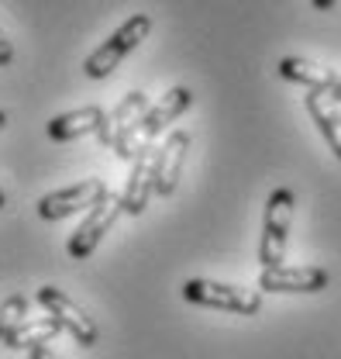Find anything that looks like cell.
I'll use <instances>...</instances> for the list:
<instances>
[{
    "instance_id": "cell-1",
    "label": "cell",
    "mask_w": 341,
    "mask_h": 359,
    "mask_svg": "<svg viewBox=\"0 0 341 359\" xmlns=\"http://www.w3.org/2000/svg\"><path fill=\"white\" fill-rule=\"evenodd\" d=\"M148 32H152V14H131L128 21H125L107 42L86 55L83 73L90 76V80H104V76H111V73L121 66V59H125L128 52H134L138 45L148 39Z\"/></svg>"
},
{
    "instance_id": "cell-2",
    "label": "cell",
    "mask_w": 341,
    "mask_h": 359,
    "mask_svg": "<svg viewBox=\"0 0 341 359\" xmlns=\"http://www.w3.org/2000/svg\"><path fill=\"white\" fill-rule=\"evenodd\" d=\"M290 222H293V190L276 187L269 194V204H265V224H262V242H258V263H262V269L283 266Z\"/></svg>"
},
{
    "instance_id": "cell-3",
    "label": "cell",
    "mask_w": 341,
    "mask_h": 359,
    "mask_svg": "<svg viewBox=\"0 0 341 359\" xmlns=\"http://www.w3.org/2000/svg\"><path fill=\"white\" fill-rule=\"evenodd\" d=\"M183 297H186L190 304L217 308V311H231V314H258L262 311V294H258V290L231 287V283H214V280H186V283H183Z\"/></svg>"
},
{
    "instance_id": "cell-4",
    "label": "cell",
    "mask_w": 341,
    "mask_h": 359,
    "mask_svg": "<svg viewBox=\"0 0 341 359\" xmlns=\"http://www.w3.org/2000/svg\"><path fill=\"white\" fill-rule=\"evenodd\" d=\"M35 301H39L45 311H48V318H55V321H59V328H62V332H69L83 349L97 346V325H93V318H90V314H86L83 308L69 297V294H62L59 287H42Z\"/></svg>"
},
{
    "instance_id": "cell-5",
    "label": "cell",
    "mask_w": 341,
    "mask_h": 359,
    "mask_svg": "<svg viewBox=\"0 0 341 359\" xmlns=\"http://www.w3.org/2000/svg\"><path fill=\"white\" fill-rule=\"evenodd\" d=\"M107 183L104 180H83V183H73V187H62V190H52L39 201V215L45 222H59V218H69L83 208H97L104 197H107Z\"/></svg>"
},
{
    "instance_id": "cell-6",
    "label": "cell",
    "mask_w": 341,
    "mask_h": 359,
    "mask_svg": "<svg viewBox=\"0 0 341 359\" xmlns=\"http://www.w3.org/2000/svg\"><path fill=\"white\" fill-rule=\"evenodd\" d=\"M118 215H121V197H114V194H107L97 208H90V215L83 218V224L69 235V256L73 259H86V256H93V249L104 242V235L114 228L118 222Z\"/></svg>"
},
{
    "instance_id": "cell-7",
    "label": "cell",
    "mask_w": 341,
    "mask_h": 359,
    "mask_svg": "<svg viewBox=\"0 0 341 359\" xmlns=\"http://www.w3.org/2000/svg\"><path fill=\"white\" fill-rule=\"evenodd\" d=\"M331 283V273L321 266H276L262 269L258 290L269 294H317Z\"/></svg>"
},
{
    "instance_id": "cell-8",
    "label": "cell",
    "mask_w": 341,
    "mask_h": 359,
    "mask_svg": "<svg viewBox=\"0 0 341 359\" xmlns=\"http://www.w3.org/2000/svg\"><path fill=\"white\" fill-rule=\"evenodd\" d=\"M155 152L159 149H145L134 163H131V177H128V187L121 194V211L138 218L145 208H148V194L155 190Z\"/></svg>"
},
{
    "instance_id": "cell-9",
    "label": "cell",
    "mask_w": 341,
    "mask_h": 359,
    "mask_svg": "<svg viewBox=\"0 0 341 359\" xmlns=\"http://www.w3.org/2000/svg\"><path fill=\"white\" fill-rule=\"evenodd\" d=\"M145 114H148V97L141 93V90H131L128 97L104 118V125H100V145L104 149H114V142L121 138L125 132H131V128H138L141 121H145Z\"/></svg>"
},
{
    "instance_id": "cell-10",
    "label": "cell",
    "mask_w": 341,
    "mask_h": 359,
    "mask_svg": "<svg viewBox=\"0 0 341 359\" xmlns=\"http://www.w3.org/2000/svg\"><path fill=\"white\" fill-rule=\"evenodd\" d=\"M186 152H190V135L186 132H172L166 138V145L155 152V194H162V197L176 194V183H179L183 163H186Z\"/></svg>"
},
{
    "instance_id": "cell-11",
    "label": "cell",
    "mask_w": 341,
    "mask_h": 359,
    "mask_svg": "<svg viewBox=\"0 0 341 359\" xmlns=\"http://www.w3.org/2000/svg\"><path fill=\"white\" fill-rule=\"evenodd\" d=\"M193 107V90L186 87H172L166 90V97L155 104V107H148V114H145V121H141V135L152 142L155 135L166 132V125H172L179 114H186Z\"/></svg>"
},
{
    "instance_id": "cell-12",
    "label": "cell",
    "mask_w": 341,
    "mask_h": 359,
    "mask_svg": "<svg viewBox=\"0 0 341 359\" xmlns=\"http://www.w3.org/2000/svg\"><path fill=\"white\" fill-rule=\"evenodd\" d=\"M307 111L314 118V125L321 128L324 142L331 145V152L341 159V111L338 100L328 90H307Z\"/></svg>"
},
{
    "instance_id": "cell-13",
    "label": "cell",
    "mask_w": 341,
    "mask_h": 359,
    "mask_svg": "<svg viewBox=\"0 0 341 359\" xmlns=\"http://www.w3.org/2000/svg\"><path fill=\"white\" fill-rule=\"evenodd\" d=\"M104 111L97 104H86L80 111H69V114H59L48 121V138L55 142H73V138H83V135H97L104 125Z\"/></svg>"
},
{
    "instance_id": "cell-14",
    "label": "cell",
    "mask_w": 341,
    "mask_h": 359,
    "mask_svg": "<svg viewBox=\"0 0 341 359\" xmlns=\"http://www.w3.org/2000/svg\"><path fill=\"white\" fill-rule=\"evenodd\" d=\"M279 76L283 80H290V83H303L307 90H331L338 87V73H331V69H324V66H317V62H310V59H300V55H286V59H279Z\"/></svg>"
},
{
    "instance_id": "cell-15",
    "label": "cell",
    "mask_w": 341,
    "mask_h": 359,
    "mask_svg": "<svg viewBox=\"0 0 341 359\" xmlns=\"http://www.w3.org/2000/svg\"><path fill=\"white\" fill-rule=\"evenodd\" d=\"M59 321L55 318H25L21 325H14L7 335H4V346L7 349H39V346H48L55 335H59Z\"/></svg>"
},
{
    "instance_id": "cell-16",
    "label": "cell",
    "mask_w": 341,
    "mask_h": 359,
    "mask_svg": "<svg viewBox=\"0 0 341 359\" xmlns=\"http://www.w3.org/2000/svg\"><path fill=\"white\" fill-rule=\"evenodd\" d=\"M25 318H28V297H25V294L7 297V301L0 304V342H4V335H7L14 325H21Z\"/></svg>"
},
{
    "instance_id": "cell-17",
    "label": "cell",
    "mask_w": 341,
    "mask_h": 359,
    "mask_svg": "<svg viewBox=\"0 0 341 359\" xmlns=\"http://www.w3.org/2000/svg\"><path fill=\"white\" fill-rule=\"evenodd\" d=\"M11 62H14V45L7 42V35L0 28V66H11Z\"/></svg>"
},
{
    "instance_id": "cell-18",
    "label": "cell",
    "mask_w": 341,
    "mask_h": 359,
    "mask_svg": "<svg viewBox=\"0 0 341 359\" xmlns=\"http://www.w3.org/2000/svg\"><path fill=\"white\" fill-rule=\"evenodd\" d=\"M28 359H59V356H55L48 346H39V349H32V353H28Z\"/></svg>"
},
{
    "instance_id": "cell-19",
    "label": "cell",
    "mask_w": 341,
    "mask_h": 359,
    "mask_svg": "<svg viewBox=\"0 0 341 359\" xmlns=\"http://www.w3.org/2000/svg\"><path fill=\"white\" fill-rule=\"evenodd\" d=\"M310 4H314L317 11H331V7H335V0H310Z\"/></svg>"
},
{
    "instance_id": "cell-20",
    "label": "cell",
    "mask_w": 341,
    "mask_h": 359,
    "mask_svg": "<svg viewBox=\"0 0 341 359\" xmlns=\"http://www.w3.org/2000/svg\"><path fill=\"white\" fill-rule=\"evenodd\" d=\"M331 97H335V100H338V104H341V80H338V87L331 90Z\"/></svg>"
},
{
    "instance_id": "cell-21",
    "label": "cell",
    "mask_w": 341,
    "mask_h": 359,
    "mask_svg": "<svg viewBox=\"0 0 341 359\" xmlns=\"http://www.w3.org/2000/svg\"><path fill=\"white\" fill-rule=\"evenodd\" d=\"M0 208H7V194L4 190H0Z\"/></svg>"
},
{
    "instance_id": "cell-22",
    "label": "cell",
    "mask_w": 341,
    "mask_h": 359,
    "mask_svg": "<svg viewBox=\"0 0 341 359\" xmlns=\"http://www.w3.org/2000/svg\"><path fill=\"white\" fill-rule=\"evenodd\" d=\"M4 125H7V114H4V111H0V128H4Z\"/></svg>"
}]
</instances>
